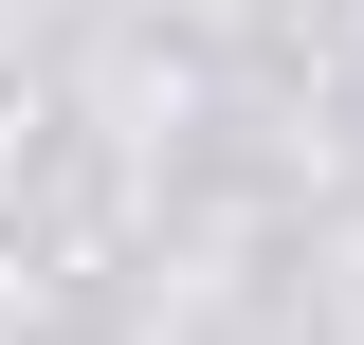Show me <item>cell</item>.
Masks as SVG:
<instances>
[]
</instances>
